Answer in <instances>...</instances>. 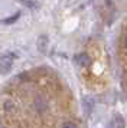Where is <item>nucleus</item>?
I'll return each mask as SVG.
<instances>
[{
	"instance_id": "1",
	"label": "nucleus",
	"mask_w": 127,
	"mask_h": 128,
	"mask_svg": "<svg viewBox=\"0 0 127 128\" xmlns=\"http://www.w3.org/2000/svg\"><path fill=\"white\" fill-rule=\"evenodd\" d=\"M16 58L13 52H5L0 55V74L7 75L13 68V59Z\"/></svg>"
},
{
	"instance_id": "2",
	"label": "nucleus",
	"mask_w": 127,
	"mask_h": 128,
	"mask_svg": "<svg viewBox=\"0 0 127 128\" xmlns=\"http://www.w3.org/2000/svg\"><path fill=\"white\" fill-rule=\"evenodd\" d=\"M48 45H49V39H48V36L46 35H40L38 38V40H36V48H38V50L40 53H45L46 49H48Z\"/></svg>"
},
{
	"instance_id": "3",
	"label": "nucleus",
	"mask_w": 127,
	"mask_h": 128,
	"mask_svg": "<svg viewBox=\"0 0 127 128\" xmlns=\"http://www.w3.org/2000/svg\"><path fill=\"white\" fill-rule=\"evenodd\" d=\"M75 60H77V64L80 65V66H82V68H85V66H88V65L91 64V59H90V56H88L87 53H80V55H77Z\"/></svg>"
},
{
	"instance_id": "4",
	"label": "nucleus",
	"mask_w": 127,
	"mask_h": 128,
	"mask_svg": "<svg viewBox=\"0 0 127 128\" xmlns=\"http://www.w3.org/2000/svg\"><path fill=\"white\" fill-rule=\"evenodd\" d=\"M19 18H20V12H16L15 14H12V16H9V18H5L3 20H2V23L3 24H12V23H15Z\"/></svg>"
},
{
	"instance_id": "5",
	"label": "nucleus",
	"mask_w": 127,
	"mask_h": 128,
	"mask_svg": "<svg viewBox=\"0 0 127 128\" xmlns=\"http://www.w3.org/2000/svg\"><path fill=\"white\" fill-rule=\"evenodd\" d=\"M22 4L23 6H26V7H29V9H35V7L39 6L38 2H22Z\"/></svg>"
},
{
	"instance_id": "6",
	"label": "nucleus",
	"mask_w": 127,
	"mask_h": 128,
	"mask_svg": "<svg viewBox=\"0 0 127 128\" xmlns=\"http://www.w3.org/2000/svg\"><path fill=\"white\" fill-rule=\"evenodd\" d=\"M124 45H126V48H127V36H126V40H124Z\"/></svg>"
}]
</instances>
